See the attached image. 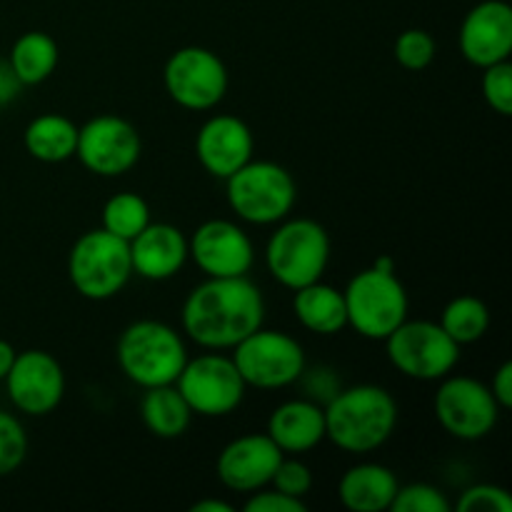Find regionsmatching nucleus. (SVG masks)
Segmentation results:
<instances>
[{"mask_svg": "<svg viewBox=\"0 0 512 512\" xmlns=\"http://www.w3.org/2000/svg\"><path fill=\"white\" fill-rule=\"evenodd\" d=\"M263 320V293L248 275L208 278L190 290L180 313L185 335L205 350H233Z\"/></svg>", "mask_w": 512, "mask_h": 512, "instance_id": "obj_1", "label": "nucleus"}, {"mask_svg": "<svg viewBox=\"0 0 512 512\" xmlns=\"http://www.w3.org/2000/svg\"><path fill=\"white\" fill-rule=\"evenodd\" d=\"M323 410L325 438L343 453H373L398 428V403L380 385L363 383L338 390Z\"/></svg>", "mask_w": 512, "mask_h": 512, "instance_id": "obj_2", "label": "nucleus"}, {"mask_svg": "<svg viewBox=\"0 0 512 512\" xmlns=\"http://www.w3.org/2000/svg\"><path fill=\"white\" fill-rule=\"evenodd\" d=\"M188 363V350L178 330L160 320H138L118 340V365L138 388L173 385Z\"/></svg>", "mask_w": 512, "mask_h": 512, "instance_id": "obj_3", "label": "nucleus"}, {"mask_svg": "<svg viewBox=\"0 0 512 512\" xmlns=\"http://www.w3.org/2000/svg\"><path fill=\"white\" fill-rule=\"evenodd\" d=\"M270 275L283 288L298 290L323 280L330 263V235L318 220L285 218L265 248Z\"/></svg>", "mask_w": 512, "mask_h": 512, "instance_id": "obj_4", "label": "nucleus"}, {"mask_svg": "<svg viewBox=\"0 0 512 512\" xmlns=\"http://www.w3.org/2000/svg\"><path fill=\"white\" fill-rule=\"evenodd\" d=\"M225 195L240 220L275 225L293 213L298 185L283 165L273 160H248L225 180Z\"/></svg>", "mask_w": 512, "mask_h": 512, "instance_id": "obj_5", "label": "nucleus"}, {"mask_svg": "<svg viewBox=\"0 0 512 512\" xmlns=\"http://www.w3.org/2000/svg\"><path fill=\"white\" fill-rule=\"evenodd\" d=\"M345 295L348 325L368 340H385L408 320L410 300L395 270L365 268L350 278Z\"/></svg>", "mask_w": 512, "mask_h": 512, "instance_id": "obj_6", "label": "nucleus"}, {"mask_svg": "<svg viewBox=\"0 0 512 512\" xmlns=\"http://www.w3.org/2000/svg\"><path fill=\"white\" fill-rule=\"evenodd\" d=\"M133 275L128 240L115 238L105 228L88 230L73 243L68 255V278L85 300H110Z\"/></svg>", "mask_w": 512, "mask_h": 512, "instance_id": "obj_7", "label": "nucleus"}, {"mask_svg": "<svg viewBox=\"0 0 512 512\" xmlns=\"http://www.w3.org/2000/svg\"><path fill=\"white\" fill-rule=\"evenodd\" d=\"M233 363L245 385L255 390H280L298 383L305 373V350L283 330H265L240 340L233 348Z\"/></svg>", "mask_w": 512, "mask_h": 512, "instance_id": "obj_8", "label": "nucleus"}, {"mask_svg": "<svg viewBox=\"0 0 512 512\" xmlns=\"http://www.w3.org/2000/svg\"><path fill=\"white\" fill-rule=\"evenodd\" d=\"M383 343L393 368L423 383L443 380L460 360V345L430 320H403Z\"/></svg>", "mask_w": 512, "mask_h": 512, "instance_id": "obj_9", "label": "nucleus"}, {"mask_svg": "<svg viewBox=\"0 0 512 512\" xmlns=\"http://www.w3.org/2000/svg\"><path fill=\"white\" fill-rule=\"evenodd\" d=\"M175 388L180 390L193 415L225 418L240 408L248 385L235 368L233 358L213 350V353L198 355L193 360L188 358L175 380Z\"/></svg>", "mask_w": 512, "mask_h": 512, "instance_id": "obj_10", "label": "nucleus"}, {"mask_svg": "<svg viewBox=\"0 0 512 512\" xmlns=\"http://www.w3.org/2000/svg\"><path fill=\"white\" fill-rule=\"evenodd\" d=\"M168 98L185 110H213L225 98L230 85L223 58L203 45H185L175 50L163 68Z\"/></svg>", "mask_w": 512, "mask_h": 512, "instance_id": "obj_11", "label": "nucleus"}, {"mask_svg": "<svg viewBox=\"0 0 512 512\" xmlns=\"http://www.w3.org/2000/svg\"><path fill=\"white\" fill-rule=\"evenodd\" d=\"M433 408L440 428L468 443L488 438L503 413L488 385L468 375H445L435 393Z\"/></svg>", "mask_w": 512, "mask_h": 512, "instance_id": "obj_12", "label": "nucleus"}, {"mask_svg": "<svg viewBox=\"0 0 512 512\" xmlns=\"http://www.w3.org/2000/svg\"><path fill=\"white\" fill-rule=\"evenodd\" d=\"M143 143L130 120L120 115H98L78 128L75 155L85 170L100 178H120L138 165Z\"/></svg>", "mask_w": 512, "mask_h": 512, "instance_id": "obj_13", "label": "nucleus"}, {"mask_svg": "<svg viewBox=\"0 0 512 512\" xmlns=\"http://www.w3.org/2000/svg\"><path fill=\"white\" fill-rule=\"evenodd\" d=\"M3 383L13 408L30 418H45L63 403V365L45 350H23L15 355Z\"/></svg>", "mask_w": 512, "mask_h": 512, "instance_id": "obj_14", "label": "nucleus"}, {"mask_svg": "<svg viewBox=\"0 0 512 512\" xmlns=\"http://www.w3.org/2000/svg\"><path fill=\"white\" fill-rule=\"evenodd\" d=\"M193 263L208 278H240L248 275L255 263V248L250 235L233 220H205L188 240Z\"/></svg>", "mask_w": 512, "mask_h": 512, "instance_id": "obj_15", "label": "nucleus"}, {"mask_svg": "<svg viewBox=\"0 0 512 512\" xmlns=\"http://www.w3.org/2000/svg\"><path fill=\"white\" fill-rule=\"evenodd\" d=\"M283 460V450L270 440L268 433H250L243 438H235L220 450L218 480L233 493H255L260 488H268Z\"/></svg>", "mask_w": 512, "mask_h": 512, "instance_id": "obj_16", "label": "nucleus"}, {"mask_svg": "<svg viewBox=\"0 0 512 512\" xmlns=\"http://www.w3.org/2000/svg\"><path fill=\"white\" fill-rule=\"evenodd\" d=\"M460 53L475 68L510 60L512 53V8L505 0H483L460 25Z\"/></svg>", "mask_w": 512, "mask_h": 512, "instance_id": "obj_17", "label": "nucleus"}, {"mask_svg": "<svg viewBox=\"0 0 512 512\" xmlns=\"http://www.w3.org/2000/svg\"><path fill=\"white\" fill-rule=\"evenodd\" d=\"M255 138L248 123L235 115H213L195 135V155L208 175L228 180L235 170L253 160Z\"/></svg>", "mask_w": 512, "mask_h": 512, "instance_id": "obj_18", "label": "nucleus"}, {"mask_svg": "<svg viewBox=\"0 0 512 512\" xmlns=\"http://www.w3.org/2000/svg\"><path fill=\"white\" fill-rule=\"evenodd\" d=\"M128 245L133 273L153 283L175 278L190 258L188 238L183 230L170 223L150 220Z\"/></svg>", "mask_w": 512, "mask_h": 512, "instance_id": "obj_19", "label": "nucleus"}, {"mask_svg": "<svg viewBox=\"0 0 512 512\" xmlns=\"http://www.w3.org/2000/svg\"><path fill=\"white\" fill-rule=\"evenodd\" d=\"M283 455L310 453L325 440V410L313 400H288L268 418V430Z\"/></svg>", "mask_w": 512, "mask_h": 512, "instance_id": "obj_20", "label": "nucleus"}, {"mask_svg": "<svg viewBox=\"0 0 512 512\" xmlns=\"http://www.w3.org/2000/svg\"><path fill=\"white\" fill-rule=\"evenodd\" d=\"M400 483L390 468L380 463H360L343 473L338 483V498L345 510L383 512L390 510Z\"/></svg>", "mask_w": 512, "mask_h": 512, "instance_id": "obj_21", "label": "nucleus"}, {"mask_svg": "<svg viewBox=\"0 0 512 512\" xmlns=\"http://www.w3.org/2000/svg\"><path fill=\"white\" fill-rule=\"evenodd\" d=\"M293 310L298 323L315 335H338L348 328L343 290L315 280L305 288L293 290Z\"/></svg>", "mask_w": 512, "mask_h": 512, "instance_id": "obj_22", "label": "nucleus"}, {"mask_svg": "<svg viewBox=\"0 0 512 512\" xmlns=\"http://www.w3.org/2000/svg\"><path fill=\"white\" fill-rule=\"evenodd\" d=\"M140 418L145 430L160 440L183 438L193 423V410L185 403L180 390L173 385H158V388H145L140 400Z\"/></svg>", "mask_w": 512, "mask_h": 512, "instance_id": "obj_23", "label": "nucleus"}, {"mask_svg": "<svg viewBox=\"0 0 512 512\" xmlns=\"http://www.w3.org/2000/svg\"><path fill=\"white\" fill-rule=\"evenodd\" d=\"M23 145L30 158L40 160V163H65L75 155L78 125L60 113H43L28 123L23 133Z\"/></svg>", "mask_w": 512, "mask_h": 512, "instance_id": "obj_24", "label": "nucleus"}, {"mask_svg": "<svg viewBox=\"0 0 512 512\" xmlns=\"http://www.w3.org/2000/svg\"><path fill=\"white\" fill-rule=\"evenodd\" d=\"M58 43L43 30H28L13 43L8 55V63L13 68L15 78L23 83V88L40 85L55 73L58 68Z\"/></svg>", "mask_w": 512, "mask_h": 512, "instance_id": "obj_25", "label": "nucleus"}, {"mask_svg": "<svg viewBox=\"0 0 512 512\" xmlns=\"http://www.w3.org/2000/svg\"><path fill=\"white\" fill-rule=\"evenodd\" d=\"M440 328L463 348V345H473L485 338L490 328V310L488 305L473 295H460L445 305L443 315H440Z\"/></svg>", "mask_w": 512, "mask_h": 512, "instance_id": "obj_26", "label": "nucleus"}, {"mask_svg": "<svg viewBox=\"0 0 512 512\" xmlns=\"http://www.w3.org/2000/svg\"><path fill=\"white\" fill-rule=\"evenodd\" d=\"M150 220L148 200L138 193H115L103 205V228L128 243Z\"/></svg>", "mask_w": 512, "mask_h": 512, "instance_id": "obj_27", "label": "nucleus"}, {"mask_svg": "<svg viewBox=\"0 0 512 512\" xmlns=\"http://www.w3.org/2000/svg\"><path fill=\"white\" fill-rule=\"evenodd\" d=\"M28 433L15 415L0 410V478L13 475L28 458Z\"/></svg>", "mask_w": 512, "mask_h": 512, "instance_id": "obj_28", "label": "nucleus"}, {"mask_svg": "<svg viewBox=\"0 0 512 512\" xmlns=\"http://www.w3.org/2000/svg\"><path fill=\"white\" fill-rule=\"evenodd\" d=\"M435 50H438V45H435V38L428 33V30L410 28L398 35L393 53L400 68L418 73V70H425L430 63H433Z\"/></svg>", "mask_w": 512, "mask_h": 512, "instance_id": "obj_29", "label": "nucleus"}, {"mask_svg": "<svg viewBox=\"0 0 512 512\" xmlns=\"http://www.w3.org/2000/svg\"><path fill=\"white\" fill-rule=\"evenodd\" d=\"M393 512H450V500L440 488L430 483H413L403 485L395 493L393 503H390Z\"/></svg>", "mask_w": 512, "mask_h": 512, "instance_id": "obj_30", "label": "nucleus"}, {"mask_svg": "<svg viewBox=\"0 0 512 512\" xmlns=\"http://www.w3.org/2000/svg\"><path fill=\"white\" fill-rule=\"evenodd\" d=\"M480 90H483V98L495 113H500L503 118L512 115V65L510 60L503 63H495L483 68V80H480Z\"/></svg>", "mask_w": 512, "mask_h": 512, "instance_id": "obj_31", "label": "nucleus"}, {"mask_svg": "<svg viewBox=\"0 0 512 512\" xmlns=\"http://www.w3.org/2000/svg\"><path fill=\"white\" fill-rule=\"evenodd\" d=\"M458 512H512V495L500 485L480 483L463 490L455 503Z\"/></svg>", "mask_w": 512, "mask_h": 512, "instance_id": "obj_32", "label": "nucleus"}, {"mask_svg": "<svg viewBox=\"0 0 512 512\" xmlns=\"http://www.w3.org/2000/svg\"><path fill=\"white\" fill-rule=\"evenodd\" d=\"M270 485H273L275 490H280V493L290 495V498L305 500V495L313 490V470H310L303 460L285 458L283 455Z\"/></svg>", "mask_w": 512, "mask_h": 512, "instance_id": "obj_33", "label": "nucleus"}, {"mask_svg": "<svg viewBox=\"0 0 512 512\" xmlns=\"http://www.w3.org/2000/svg\"><path fill=\"white\" fill-rule=\"evenodd\" d=\"M245 512H305L308 505L305 500L298 498H290V495L280 493V490H268V488H260L255 493L248 495L243 505Z\"/></svg>", "mask_w": 512, "mask_h": 512, "instance_id": "obj_34", "label": "nucleus"}, {"mask_svg": "<svg viewBox=\"0 0 512 512\" xmlns=\"http://www.w3.org/2000/svg\"><path fill=\"white\" fill-rule=\"evenodd\" d=\"M490 393H493L495 403L500 405V410H510L512 408V363H503L495 373L493 383L488 385Z\"/></svg>", "mask_w": 512, "mask_h": 512, "instance_id": "obj_35", "label": "nucleus"}, {"mask_svg": "<svg viewBox=\"0 0 512 512\" xmlns=\"http://www.w3.org/2000/svg\"><path fill=\"white\" fill-rule=\"evenodd\" d=\"M20 90H23V83L15 78L8 60H0V108L13 103V100L20 95Z\"/></svg>", "mask_w": 512, "mask_h": 512, "instance_id": "obj_36", "label": "nucleus"}, {"mask_svg": "<svg viewBox=\"0 0 512 512\" xmlns=\"http://www.w3.org/2000/svg\"><path fill=\"white\" fill-rule=\"evenodd\" d=\"M15 355H18V350H15L13 345L8 343V340L0 338V380H5V375H8V370L13 368Z\"/></svg>", "mask_w": 512, "mask_h": 512, "instance_id": "obj_37", "label": "nucleus"}, {"mask_svg": "<svg viewBox=\"0 0 512 512\" xmlns=\"http://www.w3.org/2000/svg\"><path fill=\"white\" fill-rule=\"evenodd\" d=\"M190 512H233V505L223 503V500L205 498V500H198V503L190 505Z\"/></svg>", "mask_w": 512, "mask_h": 512, "instance_id": "obj_38", "label": "nucleus"}, {"mask_svg": "<svg viewBox=\"0 0 512 512\" xmlns=\"http://www.w3.org/2000/svg\"><path fill=\"white\" fill-rule=\"evenodd\" d=\"M375 268H380V270H395V263H393V258H390V255H380L378 260H375Z\"/></svg>", "mask_w": 512, "mask_h": 512, "instance_id": "obj_39", "label": "nucleus"}]
</instances>
